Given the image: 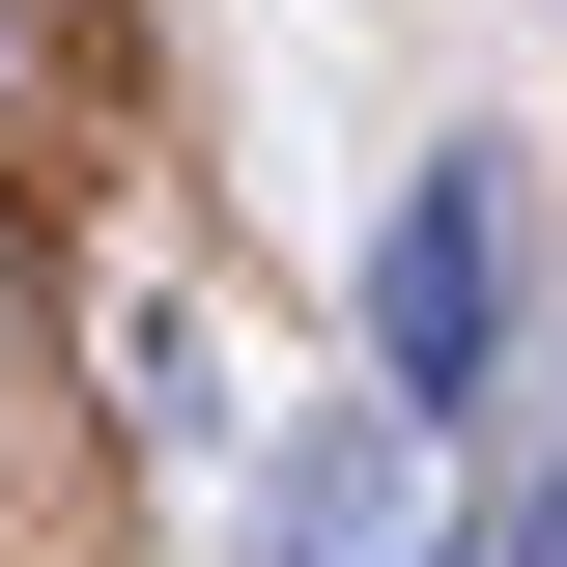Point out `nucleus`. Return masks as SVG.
<instances>
[{
	"mask_svg": "<svg viewBox=\"0 0 567 567\" xmlns=\"http://www.w3.org/2000/svg\"><path fill=\"white\" fill-rule=\"evenodd\" d=\"M256 567H483L454 511H425V425L341 398V425H284V483H256Z\"/></svg>",
	"mask_w": 567,
	"mask_h": 567,
	"instance_id": "f03ea898",
	"label": "nucleus"
},
{
	"mask_svg": "<svg viewBox=\"0 0 567 567\" xmlns=\"http://www.w3.org/2000/svg\"><path fill=\"white\" fill-rule=\"evenodd\" d=\"M483 312H511V199H483V171H398V256H369V398L454 425V398H483Z\"/></svg>",
	"mask_w": 567,
	"mask_h": 567,
	"instance_id": "f257e3e1",
	"label": "nucleus"
},
{
	"mask_svg": "<svg viewBox=\"0 0 567 567\" xmlns=\"http://www.w3.org/2000/svg\"><path fill=\"white\" fill-rule=\"evenodd\" d=\"M483 567H567V483H511V511H483Z\"/></svg>",
	"mask_w": 567,
	"mask_h": 567,
	"instance_id": "7ed1b4c3",
	"label": "nucleus"
}]
</instances>
